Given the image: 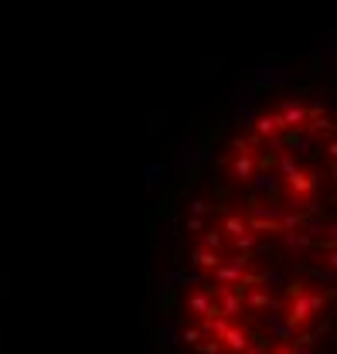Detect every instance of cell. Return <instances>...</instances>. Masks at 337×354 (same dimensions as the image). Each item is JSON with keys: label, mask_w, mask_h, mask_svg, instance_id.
I'll return each instance as SVG.
<instances>
[{"label": "cell", "mask_w": 337, "mask_h": 354, "mask_svg": "<svg viewBox=\"0 0 337 354\" xmlns=\"http://www.w3.org/2000/svg\"><path fill=\"white\" fill-rule=\"evenodd\" d=\"M276 120H280L283 133H300L307 127V102H303V99H286V102H280Z\"/></svg>", "instance_id": "1"}, {"label": "cell", "mask_w": 337, "mask_h": 354, "mask_svg": "<svg viewBox=\"0 0 337 354\" xmlns=\"http://www.w3.org/2000/svg\"><path fill=\"white\" fill-rule=\"evenodd\" d=\"M253 133L255 136H262L266 143H273V140H280V136H283V127H280L276 113H259V116L253 120Z\"/></svg>", "instance_id": "2"}, {"label": "cell", "mask_w": 337, "mask_h": 354, "mask_svg": "<svg viewBox=\"0 0 337 354\" xmlns=\"http://www.w3.org/2000/svg\"><path fill=\"white\" fill-rule=\"evenodd\" d=\"M228 171H232L235 180H242V184L255 180V153H235V157L228 160Z\"/></svg>", "instance_id": "3"}, {"label": "cell", "mask_w": 337, "mask_h": 354, "mask_svg": "<svg viewBox=\"0 0 337 354\" xmlns=\"http://www.w3.org/2000/svg\"><path fill=\"white\" fill-rule=\"evenodd\" d=\"M191 259H194V266H201V269H215V266L221 263V252H215V249H208V245H201V242H198V245H194V249H191Z\"/></svg>", "instance_id": "4"}, {"label": "cell", "mask_w": 337, "mask_h": 354, "mask_svg": "<svg viewBox=\"0 0 337 354\" xmlns=\"http://www.w3.org/2000/svg\"><path fill=\"white\" fill-rule=\"evenodd\" d=\"M184 228H188V232H205V228H208V218H198V215H194V218H188Z\"/></svg>", "instance_id": "5"}, {"label": "cell", "mask_w": 337, "mask_h": 354, "mask_svg": "<svg viewBox=\"0 0 337 354\" xmlns=\"http://www.w3.org/2000/svg\"><path fill=\"white\" fill-rule=\"evenodd\" d=\"M211 212V205L208 201H191V215H198V218H205Z\"/></svg>", "instance_id": "6"}]
</instances>
